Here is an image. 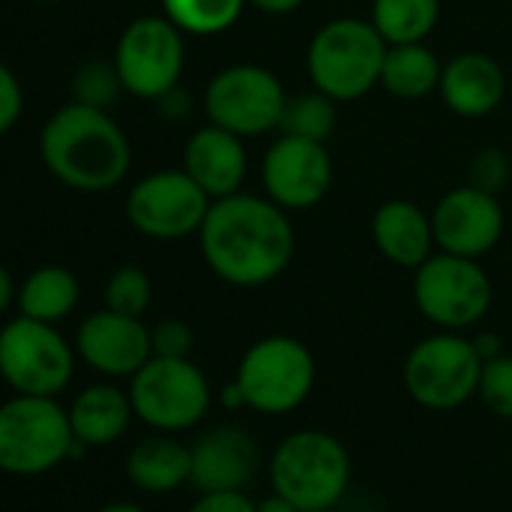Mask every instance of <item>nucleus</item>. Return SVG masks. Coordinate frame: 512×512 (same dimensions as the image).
Instances as JSON below:
<instances>
[{
	"mask_svg": "<svg viewBox=\"0 0 512 512\" xmlns=\"http://www.w3.org/2000/svg\"><path fill=\"white\" fill-rule=\"evenodd\" d=\"M196 235L208 269L223 284L244 290L281 278L296 253V229L287 208L244 190L214 199Z\"/></svg>",
	"mask_w": 512,
	"mask_h": 512,
	"instance_id": "obj_1",
	"label": "nucleus"
},
{
	"mask_svg": "<svg viewBox=\"0 0 512 512\" xmlns=\"http://www.w3.org/2000/svg\"><path fill=\"white\" fill-rule=\"evenodd\" d=\"M40 157L55 181L79 193H106L130 172V139L109 109L79 100L49 115L40 133Z\"/></svg>",
	"mask_w": 512,
	"mask_h": 512,
	"instance_id": "obj_2",
	"label": "nucleus"
},
{
	"mask_svg": "<svg viewBox=\"0 0 512 512\" xmlns=\"http://www.w3.org/2000/svg\"><path fill=\"white\" fill-rule=\"evenodd\" d=\"M269 482L272 491L290 500L299 512L335 509L350 491L353 461L335 434L299 428L272 449Z\"/></svg>",
	"mask_w": 512,
	"mask_h": 512,
	"instance_id": "obj_3",
	"label": "nucleus"
},
{
	"mask_svg": "<svg viewBox=\"0 0 512 512\" xmlns=\"http://www.w3.org/2000/svg\"><path fill=\"white\" fill-rule=\"evenodd\" d=\"M389 43L377 34L371 19H332L308 43V76L311 85L338 103L365 97L380 85Z\"/></svg>",
	"mask_w": 512,
	"mask_h": 512,
	"instance_id": "obj_4",
	"label": "nucleus"
},
{
	"mask_svg": "<svg viewBox=\"0 0 512 512\" xmlns=\"http://www.w3.org/2000/svg\"><path fill=\"white\" fill-rule=\"evenodd\" d=\"M76 434L58 398L13 395L0 404V470L13 476H43L70 461Z\"/></svg>",
	"mask_w": 512,
	"mask_h": 512,
	"instance_id": "obj_5",
	"label": "nucleus"
},
{
	"mask_svg": "<svg viewBox=\"0 0 512 512\" xmlns=\"http://www.w3.org/2000/svg\"><path fill=\"white\" fill-rule=\"evenodd\" d=\"M247 407L263 416H287L299 410L317 383L314 353L293 335H266L253 341L235 371Z\"/></svg>",
	"mask_w": 512,
	"mask_h": 512,
	"instance_id": "obj_6",
	"label": "nucleus"
},
{
	"mask_svg": "<svg viewBox=\"0 0 512 512\" xmlns=\"http://www.w3.org/2000/svg\"><path fill=\"white\" fill-rule=\"evenodd\" d=\"M76 359V344L52 323L19 314L0 326V380L16 395L58 398L73 380Z\"/></svg>",
	"mask_w": 512,
	"mask_h": 512,
	"instance_id": "obj_7",
	"label": "nucleus"
},
{
	"mask_svg": "<svg viewBox=\"0 0 512 512\" xmlns=\"http://www.w3.org/2000/svg\"><path fill=\"white\" fill-rule=\"evenodd\" d=\"M491 299V278L470 256L434 250L419 269H413V302L419 314L443 332L476 326L488 314Z\"/></svg>",
	"mask_w": 512,
	"mask_h": 512,
	"instance_id": "obj_8",
	"label": "nucleus"
},
{
	"mask_svg": "<svg viewBox=\"0 0 512 512\" xmlns=\"http://www.w3.org/2000/svg\"><path fill=\"white\" fill-rule=\"evenodd\" d=\"M127 392L136 419L163 434H178L199 425L214 401L211 383L193 359L151 356L130 377Z\"/></svg>",
	"mask_w": 512,
	"mask_h": 512,
	"instance_id": "obj_9",
	"label": "nucleus"
},
{
	"mask_svg": "<svg viewBox=\"0 0 512 512\" xmlns=\"http://www.w3.org/2000/svg\"><path fill=\"white\" fill-rule=\"evenodd\" d=\"M482 359L461 332H434L413 344L404 359L401 380L407 395L434 413H449L476 398Z\"/></svg>",
	"mask_w": 512,
	"mask_h": 512,
	"instance_id": "obj_10",
	"label": "nucleus"
},
{
	"mask_svg": "<svg viewBox=\"0 0 512 512\" xmlns=\"http://www.w3.org/2000/svg\"><path fill=\"white\" fill-rule=\"evenodd\" d=\"M281 79L260 64H232L211 76L202 109L208 124H217L241 139L263 136L281 127L287 106Z\"/></svg>",
	"mask_w": 512,
	"mask_h": 512,
	"instance_id": "obj_11",
	"label": "nucleus"
},
{
	"mask_svg": "<svg viewBox=\"0 0 512 512\" xmlns=\"http://www.w3.org/2000/svg\"><path fill=\"white\" fill-rule=\"evenodd\" d=\"M112 64L130 97L154 103L157 97L181 85L184 34L163 13L139 16L121 31Z\"/></svg>",
	"mask_w": 512,
	"mask_h": 512,
	"instance_id": "obj_12",
	"label": "nucleus"
},
{
	"mask_svg": "<svg viewBox=\"0 0 512 512\" xmlns=\"http://www.w3.org/2000/svg\"><path fill=\"white\" fill-rule=\"evenodd\" d=\"M211 196L184 169H157L139 178L127 193V220L154 241L196 235L211 208Z\"/></svg>",
	"mask_w": 512,
	"mask_h": 512,
	"instance_id": "obj_13",
	"label": "nucleus"
},
{
	"mask_svg": "<svg viewBox=\"0 0 512 512\" xmlns=\"http://www.w3.org/2000/svg\"><path fill=\"white\" fill-rule=\"evenodd\" d=\"M263 187L287 211H305L326 199L332 187V157L326 142L281 133L263 157Z\"/></svg>",
	"mask_w": 512,
	"mask_h": 512,
	"instance_id": "obj_14",
	"label": "nucleus"
},
{
	"mask_svg": "<svg viewBox=\"0 0 512 512\" xmlns=\"http://www.w3.org/2000/svg\"><path fill=\"white\" fill-rule=\"evenodd\" d=\"M503 223L500 199L473 184L449 190L431 211L437 250L470 256V260H479L494 250L503 235Z\"/></svg>",
	"mask_w": 512,
	"mask_h": 512,
	"instance_id": "obj_15",
	"label": "nucleus"
},
{
	"mask_svg": "<svg viewBox=\"0 0 512 512\" xmlns=\"http://www.w3.org/2000/svg\"><path fill=\"white\" fill-rule=\"evenodd\" d=\"M76 353L103 377H133L154 356L151 329L142 323V317H127L103 308L79 323Z\"/></svg>",
	"mask_w": 512,
	"mask_h": 512,
	"instance_id": "obj_16",
	"label": "nucleus"
},
{
	"mask_svg": "<svg viewBox=\"0 0 512 512\" xmlns=\"http://www.w3.org/2000/svg\"><path fill=\"white\" fill-rule=\"evenodd\" d=\"M260 470V443L247 428L214 425L190 443V485L202 491H244Z\"/></svg>",
	"mask_w": 512,
	"mask_h": 512,
	"instance_id": "obj_17",
	"label": "nucleus"
},
{
	"mask_svg": "<svg viewBox=\"0 0 512 512\" xmlns=\"http://www.w3.org/2000/svg\"><path fill=\"white\" fill-rule=\"evenodd\" d=\"M211 199L232 196L244 187L247 178V151L244 139L217 127H199L184 145V166H181Z\"/></svg>",
	"mask_w": 512,
	"mask_h": 512,
	"instance_id": "obj_18",
	"label": "nucleus"
},
{
	"mask_svg": "<svg viewBox=\"0 0 512 512\" xmlns=\"http://www.w3.org/2000/svg\"><path fill=\"white\" fill-rule=\"evenodd\" d=\"M437 91L455 115L482 118V115H491L503 103L506 76H503V67L491 55L461 52L443 64Z\"/></svg>",
	"mask_w": 512,
	"mask_h": 512,
	"instance_id": "obj_19",
	"label": "nucleus"
},
{
	"mask_svg": "<svg viewBox=\"0 0 512 512\" xmlns=\"http://www.w3.org/2000/svg\"><path fill=\"white\" fill-rule=\"evenodd\" d=\"M371 235L377 250L401 269H419L437 247L431 214H425L410 199L383 202L371 220Z\"/></svg>",
	"mask_w": 512,
	"mask_h": 512,
	"instance_id": "obj_20",
	"label": "nucleus"
},
{
	"mask_svg": "<svg viewBox=\"0 0 512 512\" xmlns=\"http://www.w3.org/2000/svg\"><path fill=\"white\" fill-rule=\"evenodd\" d=\"M67 413L73 434L88 446H109L121 440L136 416L130 392L118 389L115 383H91L73 398Z\"/></svg>",
	"mask_w": 512,
	"mask_h": 512,
	"instance_id": "obj_21",
	"label": "nucleus"
},
{
	"mask_svg": "<svg viewBox=\"0 0 512 512\" xmlns=\"http://www.w3.org/2000/svg\"><path fill=\"white\" fill-rule=\"evenodd\" d=\"M124 473L139 491L169 494L190 482V446L175 440V434L154 431L127 452Z\"/></svg>",
	"mask_w": 512,
	"mask_h": 512,
	"instance_id": "obj_22",
	"label": "nucleus"
},
{
	"mask_svg": "<svg viewBox=\"0 0 512 512\" xmlns=\"http://www.w3.org/2000/svg\"><path fill=\"white\" fill-rule=\"evenodd\" d=\"M79 296H82V287L70 269L40 266L22 281L16 305H19V314L58 326L61 320H67L76 311Z\"/></svg>",
	"mask_w": 512,
	"mask_h": 512,
	"instance_id": "obj_23",
	"label": "nucleus"
},
{
	"mask_svg": "<svg viewBox=\"0 0 512 512\" xmlns=\"http://www.w3.org/2000/svg\"><path fill=\"white\" fill-rule=\"evenodd\" d=\"M443 64L425 43L389 46L380 85L398 100H422L440 88Z\"/></svg>",
	"mask_w": 512,
	"mask_h": 512,
	"instance_id": "obj_24",
	"label": "nucleus"
},
{
	"mask_svg": "<svg viewBox=\"0 0 512 512\" xmlns=\"http://www.w3.org/2000/svg\"><path fill=\"white\" fill-rule=\"evenodd\" d=\"M440 22V0H374L371 25L389 46L425 43Z\"/></svg>",
	"mask_w": 512,
	"mask_h": 512,
	"instance_id": "obj_25",
	"label": "nucleus"
},
{
	"mask_svg": "<svg viewBox=\"0 0 512 512\" xmlns=\"http://www.w3.org/2000/svg\"><path fill=\"white\" fill-rule=\"evenodd\" d=\"M247 0H160L163 16L184 37L226 34L244 13Z\"/></svg>",
	"mask_w": 512,
	"mask_h": 512,
	"instance_id": "obj_26",
	"label": "nucleus"
},
{
	"mask_svg": "<svg viewBox=\"0 0 512 512\" xmlns=\"http://www.w3.org/2000/svg\"><path fill=\"white\" fill-rule=\"evenodd\" d=\"M335 121H338V100H332L329 94L314 88V91L287 97L278 130L287 133V136L326 142L335 133Z\"/></svg>",
	"mask_w": 512,
	"mask_h": 512,
	"instance_id": "obj_27",
	"label": "nucleus"
},
{
	"mask_svg": "<svg viewBox=\"0 0 512 512\" xmlns=\"http://www.w3.org/2000/svg\"><path fill=\"white\" fill-rule=\"evenodd\" d=\"M151 296H154V287H151V278L142 266H118L109 281H106V308L118 311V314H127V317H142L151 305Z\"/></svg>",
	"mask_w": 512,
	"mask_h": 512,
	"instance_id": "obj_28",
	"label": "nucleus"
},
{
	"mask_svg": "<svg viewBox=\"0 0 512 512\" xmlns=\"http://www.w3.org/2000/svg\"><path fill=\"white\" fill-rule=\"evenodd\" d=\"M121 94H127V91H124V82L112 61H91L85 67H79L73 76V100H79V103L109 109L118 103Z\"/></svg>",
	"mask_w": 512,
	"mask_h": 512,
	"instance_id": "obj_29",
	"label": "nucleus"
},
{
	"mask_svg": "<svg viewBox=\"0 0 512 512\" xmlns=\"http://www.w3.org/2000/svg\"><path fill=\"white\" fill-rule=\"evenodd\" d=\"M476 398L497 419H512V356L509 353H500L482 362Z\"/></svg>",
	"mask_w": 512,
	"mask_h": 512,
	"instance_id": "obj_30",
	"label": "nucleus"
},
{
	"mask_svg": "<svg viewBox=\"0 0 512 512\" xmlns=\"http://www.w3.org/2000/svg\"><path fill=\"white\" fill-rule=\"evenodd\" d=\"M196 347V335L190 329V323L169 317L160 320L157 326H151V353L163 356V359H190Z\"/></svg>",
	"mask_w": 512,
	"mask_h": 512,
	"instance_id": "obj_31",
	"label": "nucleus"
},
{
	"mask_svg": "<svg viewBox=\"0 0 512 512\" xmlns=\"http://www.w3.org/2000/svg\"><path fill=\"white\" fill-rule=\"evenodd\" d=\"M509 181V157L497 148H482L473 160H470V181L479 190L488 193H500Z\"/></svg>",
	"mask_w": 512,
	"mask_h": 512,
	"instance_id": "obj_32",
	"label": "nucleus"
},
{
	"mask_svg": "<svg viewBox=\"0 0 512 512\" xmlns=\"http://www.w3.org/2000/svg\"><path fill=\"white\" fill-rule=\"evenodd\" d=\"M25 112V91L19 76L0 61V136H7Z\"/></svg>",
	"mask_w": 512,
	"mask_h": 512,
	"instance_id": "obj_33",
	"label": "nucleus"
},
{
	"mask_svg": "<svg viewBox=\"0 0 512 512\" xmlns=\"http://www.w3.org/2000/svg\"><path fill=\"white\" fill-rule=\"evenodd\" d=\"M187 512H256L244 491H202Z\"/></svg>",
	"mask_w": 512,
	"mask_h": 512,
	"instance_id": "obj_34",
	"label": "nucleus"
},
{
	"mask_svg": "<svg viewBox=\"0 0 512 512\" xmlns=\"http://www.w3.org/2000/svg\"><path fill=\"white\" fill-rule=\"evenodd\" d=\"M154 103H157V112H160L163 118H169V121H184V118L190 115V109H193V100H190V94H187L181 85H175L172 91H166V94L157 97Z\"/></svg>",
	"mask_w": 512,
	"mask_h": 512,
	"instance_id": "obj_35",
	"label": "nucleus"
},
{
	"mask_svg": "<svg viewBox=\"0 0 512 512\" xmlns=\"http://www.w3.org/2000/svg\"><path fill=\"white\" fill-rule=\"evenodd\" d=\"M470 341H473V347H476V353H479V359H482V362H488V359H494V356L506 353V350H503V341H500V335H497V332H479V335H473Z\"/></svg>",
	"mask_w": 512,
	"mask_h": 512,
	"instance_id": "obj_36",
	"label": "nucleus"
},
{
	"mask_svg": "<svg viewBox=\"0 0 512 512\" xmlns=\"http://www.w3.org/2000/svg\"><path fill=\"white\" fill-rule=\"evenodd\" d=\"M247 4L266 16H287V13H296L305 0H247Z\"/></svg>",
	"mask_w": 512,
	"mask_h": 512,
	"instance_id": "obj_37",
	"label": "nucleus"
},
{
	"mask_svg": "<svg viewBox=\"0 0 512 512\" xmlns=\"http://www.w3.org/2000/svg\"><path fill=\"white\" fill-rule=\"evenodd\" d=\"M220 407L235 413V410H244L247 407V398H244V389L238 386V380L232 377L223 389H220Z\"/></svg>",
	"mask_w": 512,
	"mask_h": 512,
	"instance_id": "obj_38",
	"label": "nucleus"
},
{
	"mask_svg": "<svg viewBox=\"0 0 512 512\" xmlns=\"http://www.w3.org/2000/svg\"><path fill=\"white\" fill-rule=\"evenodd\" d=\"M16 296H19V290H16V281H13L10 269H7L4 263H0V317H4V314L13 308Z\"/></svg>",
	"mask_w": 512,
	"mask_h": 512,
	"instance_id": "obj_39",
	"label": "nucleus"
},
{
	"mask_svg": "<svg viewBox=\"0 0 512 512\" xmlns=\"http://www.w3.org/2000/svg\"><path fill=\"white\" fill-rule=\"evenodd\" d=\"M256 512H299V509H296L290 500H284L281 494L272 491V497H266V500L256 503Z\"/></svg>",
	"mask_w": 512,
	"mask_h": 512,
	"instance_id": "obj_40",
	"label": "nucleus"
},
{
	"mask_svg": "<svg viewBox=\"0 0 512 512\" xmlns=\"http://www.w3.org/2000/svg\"><path fill=\"white\" fill-rule=\"evenodd\" d=\"M94 512H145L139 503H124V500H118V503H106V506H100V509H94Z\"/></svg>",
	"mask_w": 512,
	"mask_h": 512,
	"instance_id": "obj_41",
	"label": "nucleus"
},
{
	"mask_svg": "<svg viewBox=\"0 0 512 512\" xmlns=\"http://www.w3.org/2000/svg\"><path fill=\"white\" fill-rule=\"evenodd\" d=\"M28 4H64V0H28Z\"/></svg>",
	"mask_w": 512,
	"mask_h": 512,
	"instance_id": "obj_42",
	"label": "nucleus"
},
{
	"mask_svg": "<svg viewBox=\"0 0 512 512\" xmlns=\"http://www.w3.org/2000/svg\"><path fill=\"white\" fill-rule=\"evenodd\" d=\"M314 512H338V506L335 509H314Z\"/></svg>",
	"mask_w": 512,
	"mask_h": 512,
	"instance_id": "obj_43",
	"label": "nucleus"
}]
</instances>
